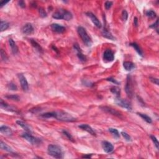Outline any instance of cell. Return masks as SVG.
I'll use <instances>...</instances> for the list:
<instances>
[{"instance_id": "1", "label": "cell", "mask_w": 159, "mask_h": 159, "mask_svg": "<svg viewBox=\"0 0 159 159\" xmlns=\"http://www.w3.org/2000/svg\"><path fill=\"white\" fill-rule=\"evenodd\" d=\"M41 116L45 118H55L60 121H65V122H72L75 121V118H73L71 114L62 111L44 113L42 114Z\"/></svg>"}, {"instance_id": "2", "label": "cell", "mask_w": 159, "mask_h": 159, "mask_svg": "<svg viewBox=\"0 0 159 159\" xmlns=\"http://www.w3.org/2000/svg\"><path fill=\"white\" fill-rule=\"evenodd\" d=\"M48 153L52 157L55 159L63 158V151L62 148L57 145L51 144L48 146Z\"/></svg>"}, {"instance_id": "3", "label": "cell", "mask_w": 159, "mask_h": 159, "mask_svg": "<svg viewBox=\"0 0 159 159\" xmlns=\"http://www.w3.org/2000/svg\"><path fill=\"white\" fill-rule=\"evenodd\" d=\"M77 31H78L80 37H81L83 42L85 43V45L88 47H90L92 45V39L88 36L85 28L81 26L78 27V29H77Z\"/></svg>"}, {"instance_id": "4", "label": "cell", "mask_w": 159, "mask_h": 159, "mask_svg": "<svg viewBox=\"0 0 159 159\" xmlns=\"http://www.w3.org/2000/svg\"><path fill=\"white\" fill-rule=\"evenodd\" d=\"M125 90L126 94L128 97L132 98L134 94V88H133V83L132 80V78L130 75H128L127 77V81H126V86H125Z\"/></svg>"}, {"instance_id": "5", "label": "cell", "mask_w": 159, "mask_h": 159, "mask_svg": "<svg viewBox=\"0 0 159 159\" xmlns=\"http://www.w3.org/2000/svg\"><path fill=\"white\" fill-rule=\"evenodd\" d=\"M22 137L25 139L27 141L32 145H37L42 143V140L39 138L36 137L31 134V133L25 132L22 134Z\"/></svg>"}, {"instance_id": "6", "label": "cell", "mask_w": 159, "mask_h": 159, "mask_svg": "<svg viewBox=\"0 0 159 159\" xmlns=\"http://www.w3.org/2000/svg\"><path fill=\"white\" fill-rule=\"evenodd\" d=\"M103 59L106 62H111L114 60V53L111 49H107L105 51L103 54Z\"/></svg>"}, {"instance_id": "7", "label": "cell", "mask_w": 159, "mask_h": 159, "mask_svg": "<svg viewBox=\"0 0 159 159\" xmlns=\"http://www.w3.org/2000/svg\"><path fill=\"white\" fill-rule=\"evenodd\" d=\"M116 103L118 104L119 106H121V107H124V108L127 109V110H131L132 107L131 105L127 101H125L124 99H121L119 97H117L116 99Z\"/></svg>"}, {"instance_id": "8", "label": "cell", "mask_w": 159, "mask_h": 159, "mask_svg": "<svg viewBox=\"0 0 159 159\" xmlns=\"http://www.w3.org/2000/svg\"><path fill=\"white\" fill-rule=\"evenodd\" d=\"M18 77L19 78V81L20 83H21V87L23 88V90L25 92H27V91L29 90V85H28L27 81L26 78H25L23 74L21 73V74H18Z\"/></svg>"}, {"instance_id": "9", "label": "cell", "mask_w": 159, "mask_h": 159, "mask_svg": "<svg viewBox=\"0 0 159 159\" xmlns=\"http://www.w3.org/2000/svg\"><path fill=\"white\" fill-rule=\"evenodd\" d=\"M100 108L103 110L104 111L106 112V113H108L111 114H113V115L119 117V118H121V114L119 113V111H116L114 109H113L112 107H107V106H101Z\"/></svg>"}, {"instance_id": "10", "label": "cell", "mask_w": 159, "mask_h": 159, "mask_svg": "<svg viewBox=\"0 0 159 159\" xmlns=\"http://www.w3.org/2000/svg\"><path fill=\"white\" fill-rule=\"evenodd\" d=\"M86 15H87V16L91 19L92 23L94 24V26H95L96 27H97L98 28L101 27L102 25H101V22L99 21V19L97 18L96 16L95 15L93 14L91 12L87 13H86Z\"/></svg>"}, {"instance_id": "11", "label": "cell", "mask_w": 159, "mask_h": 159, "mask_svg": "<svg viewBox=\"0 0 159 159\" xmlns=\"http://www.w3.org/2000/svg\"><path fill=\"white\" fill-rule=\"evenodd\" d=\"M102 147L103 148L104 151L107 154H110L114 150V146L110 142L107 141H103L102 142Z\"/></svg>"}, {"instance_id": "12", "label": "cell", "mask_w": 159, "mask_h": 159, "mask_svg": "<svg viewBox=\"0 0 159 159\" xmlns=\"http://www.w3.org/2000/svg\"><path fill=\"white\" fill-rule=\"evenodd\" d=\"M22 31H23L24 34H32L34 32V27L32 24H30V23H27V24H25V25L23 26V29H22Z\"/></svg>"}, {"instance_id": "13", "label": "cell", "mask_w": 159, "mask_h": 159, "mask_svg": "<svg viewBox=\"0 0 159 159\" xmlns=\"http://www.w3.org/2000/svg\"><path fill=\"white\" fill-rule=\"evenodd\" d=\"M51 29H52V31L57 33H63L65 31V28L64 26L55 23L51 25Z\"/></svg>"}, {"instance_id": "14", "label": "cell", "mask_w": 159, "mask_h": 159, "mask_svg": "<svg viewBox=\"0 0 159 159\" xmlns=\"http://www.w3.org/2000/svg\"><path fill=\"white\" fill-rule=\"evenodd\" d=\"M0 132L3 134L4 135H8V136H11L13 134V132L11 129L10 127H8L6 126H2L0 127Z\"/></svg>"}, {"instance_id": "15", "label": "cell", "mask_w": 159, "mask_h": 159, "mask_svg": "<svg viewBox=\"0 0 159 159\" xmlns=\"http://www.w3.org/2000/svg\"><path fill=\"white\" fill-rule=\"evenodd\" d=\"M78 127L81 129H83V131L88 132V133H90V134H92V135H96L95 132L94 131L93 129L90 127V126H88V124H81L80 126H78Z\"/></svg>"}, {"instance_id": "16", "label": "cell", "mask_w": 159, "mask_h": 159, "mask_svg": "<svg viewBox=\"0 0 159 159\" xmlns=\"http://www.w3.org/2000/svg\"><path fill=\"white\" fill-rule=\"evenodd\" d=\"M16 123H17V124L18 125V126H21V127L23 129H24V130H25L27 132H29V133L32 132V130H31V127H29V126H28L26 123H25L24 122H23V121H16Z\"/></svg>"}, {"instance_id": "17", "label": "cell", "mask_w": 159, "mask_h": 159, "mask_svg": "<svg viewBox=\"0 0 159 159\" xmlns=\"http://www.w3.org/2000/svg\"><path fill=\"white\" fill-rule=\"evenodd\" d=\"M9 46L11 47L13 53V54H16V53L18 52V47H17L16 43L14 42V41L12 39H9Z\"/></svg>"}, {"instance_id": "18", "label": "cell", "mask_w": 159, "mask_h": 159, "mask_svg": "<svg viewBox=\"0 0 159 159\" xmlns=\"http://www.w3.org/2000/svg\"><path fill=\"white\" fill-rule=\"evenodd\" d=\"M63 15V19L66 20V21H70L73 18L72 13L69 11H66V10H61Z\"/></svg>"}, {"instance_id": "19", "label": "cell", "mask_w": 159, "mask_h": 159, "mask_svg": "<svg viewBox=\"0 0 159 159\" xmlns=\"http://www.w3.org/2000/svg\"><path fill=\"white\" fill-rule=\"evenodd\" d=\"M123 66L127 71H131L135 68V65L131 62H124L123 63Z\"/></svg>"}, {"instance_id": "20", "label": "cell", "mask_w": 159, "mask_h": 159, "mask_svg": "<svg viewBox=\"0 0 159 159\" xmlns=\"http://www.w3.org/2000/svg\"><path fill=\"white\" fill-rule=\"evenodd\" d=\"M102 35L103 37H106V38H107V39H109L113 40H114L115 39H114V37H113V35L111 34V32H109L108 30H107V29H106V28H105L103 31Z\"/></svg>"}, {"instance_id": "21", "label": "cell", "mask_w": 159, "mask_h": 159, "mask_svg": "<svg viewBox=\"0 0 159 159\" xmlns=\"http://www.w3.org/2000/svg\"><path fill=\"white\" fill-rule=\"evenodd\" d=\"M0 147H1V148L2 150H5V151L8 152L13 153V151L12 148L9 147V146H8L6 144H5L4 142H3V141H1V142H0Z\"/></svg>"}, {"instance_id": "22", "label": "cell", "mask_w": 159, "mask_h": 159, "mask_svg": "<svg viewBox=\"0 0 159 159\" xmlns=\"http://www.w3.org/2000/svg\"><path fill=\"white\" fill-rule=\"evenodd\" d=\"M0 106H1V107L3 109H4V110H8L9 111H14V109L11 106H10L9 105H8V104L6 103L5 102L3 101V99H1V103H0Z\"/></svg>"}, {"instance_id": "23", "label": "cell", "mask_w": 159, "mask_h": 159, "mask_svg": "<svg viewBox=\"0 0 159 159\" xmlns=\"http://www.w3.org/2000/svg\"><path fill=\"white\" fill-rule=\"evenodd\" d=\"M131 46L134 49H135L136 52L139 53L141 56H143V52H142V51L141 50V47H139V45L138 44H137L136 43H132V44H130Z\"/></svg>"}, {"instance_id": "24", "label": "cell", "mask_w": 159, "mask_h": 159, "mask_svg": "<svg viewBox=\"0 0 159 159\" xmlns=\"http://www.w3.org/2000/svg\"><path fill=\"white\" fill-rule=\"evenodd\" d=\"M31 44H32V46H33L37 51H39V52H42V49L41 47L40 46V45L37 42L35 41L34 40L31 39Z\"/></svg>"}, {"instance_id": "25", "label": "cell", "mask_w": 159, "mask_h": 159, "mask_svg": "<svg viewBox=\"0 0 159 159\" xmlns=\"http://www.w3.org/2000/svg\"><path fill=\"white\" fill-rule=\"evenodd\" d=\"M137 114L139 116H140L147 123H152V120L151 118H150L148 116L146 115L145 114H142V113H137Z\"/></svg>"}, {"instance_id": "26", "label": "cell", "mask_w": 159, "mask_h": 159, "mask_svg": "<svg viewBox=\"0 0 159 159\" xmlns=\"http://www.w3.org/2000/svg\"><path fill=\"white\" fill-rule=\"evenodd\" d=\"M52 17L56 19H63V15L61 11H57V12L54 13L52 15Z\"/></svg>"}, {"instance_id": "27", "label": "cell", "mask_w": 159, "mask_h": 159, "mask_svg": "<svg viewBox=\"0 0 159 159\" xmlns=\"http://www.w3.org/2000/svg\"><path fill=\"white\" fill-rule=\"evenodd\" d=\"M8 27H9V23L6 21H1L0 28H1V32L6 30Z\"/></svg>"}, {"instance_id": "28", "label": "cell", "mask_w": 159, "mask_h": 159, "mask_svg": "<svg viewBox=\"0 0 159 159\" xmlns=\"http://www.w3.org/2000/svg\"><path fill=\"white\" fill-rule=\"evenodd\" d=\"M109 131L115 137L119 138V137H120V134H119V132H118V131L117 130V129H116L109 128Z\"/></svg>"}, {"instance_id": "29", "label": "cell", "mask_w": 159, "mask_h": 159, "mask_svg": "<svg viewBox=\"0 0 159 159\" xmlns=\"http://www.w3.org/2000/svg\"><path fill=\"white\" fill-rule=\"evenodd\" d=\"M146 16L149 17V18L153 19L156 17V13L152 10H149V11H147L146 12Z\"/></svg>"}, {"instance_id": "30", "label": "cell", "mask_w": 159, "mask_h": 159, "mask_svg": "<svg viewBox=\"0 0 159 159\" xmlns=\"http://www.w3.org/2000/svg\"><path fill=\"white\" fill-rule=\"evenodd\" d=\"M77 56H78V58L80 60V61L82 62H85L86 61V58L85 55L82 53V52H78L77 53Z\"/></svg>"}, {"instance_id": "31", "label": "cell", "mask_w": 159, "mask_h": 159, "mask_svg": "<svg viewBox=\"0 0 159 159\" xmlns=\"http://www.w3.org/2000/svg\"><path fill=\"white\" fill-rule=\"evenodd\" d=\"M111 92L114 94H116L118 97H119V94H120V89L118 87H113L111 89Z\"/></svg>"}, {"instance_id": "32", "label": "cell", "mask_w": 159, "mask_h": 159, "mask_svg": "<svg viewBox=\"0 0 159 159\" xmlns=\"http://www.w3.org/2000/svg\"><path fill=\"white\" fill-rule=\"evenodd\" d=\"M150 138H151V139L152 140L153 142H154V145L155 146L156 148H157V149H159V141H158V140L157 139V138L155 137V136H154V135H150Z\"/></svg>"}, {"instance_id": "33", "label": "cell", "mask_w": 159, "mask_h": 159, "mask_svg": "<svg viewBox=\"0 0 159 159\" xmlns=\"http://www.w3.org/2000/svg\"><path fill=\"white\" fill-rule=\"evenodd\" d=\"M121 134H122V135L123 136V137L126 139V141H128V142H131V136L129 135L128 134H127V133L125 132H122Z\"/></svg>"}, {"instance_id": "34", "label": "cell", "mask_w": 159, "mask_h": 159, "mask_svg": "<svg viewBox=\"0 0 159 159\" xmlns=\"http://www.w3.org/2000/svg\"><path fill=\"white\" fill-rule=\"evenodd\" d=\"M1 58L3 61H6L8 59L6 53V52L3 51V49L1 50Z\"/></svg>"}, {"instance_id": "35", "label": "cell", "mask_w": 159, "mask_h": 159, "mask_svg": "<svg viewBox=\"0 0 159 159\" xmlns=\"http://www.w3.org/2000/svg\"><path fill=\"white\" fill-rule=\"evenodd\" d=\"M39 13L40 14V16H41L42 17H45L47 16V13L45 11L44 8H40L39 9Z\"/></svg>"}, {"instance_id": "36", "label": "cell", "mask_w": 159, "mask_h": 159, "mask_svg": "<svg viewBox=\"0 0 159 159\" xmlns=\"http://www.w3.org/2000/svg\"><path fill=\"white\" fill-rule=\"evenodd\" d=\"M63 134H64V135H65V136L67 137V138L69 139V140H70V141H72V142H75L73 137H72V135H71L70 134H69V133L68 132H66V131H63Z\"/></svg>"}, {"instance_id": "37", "label": "cell", "mask_w": 159, "mask_h": 159, "mask_svg": "<svg viewBox=\"0 0 159 159\" xmlns=\"http://www.w3.org/2000/svg\"><path fill=\"white\" fill-rule=\"evenodd\" d=\"M8 88L9 89V90H17V86H16V85H15L14 83H10L8 85Z\"/></svg>"}, {"instance_id": "38", "label": "cell", "mask_w": 159, "mask_h": 159, "mask_svg": "<svg viewBox=\"0 0 159 159\" xmlns=\"http://www.w3.org/2000/svg\"><path fill=\"white\" fill-rule=\"evenodd\" d=\"M7 98L8 99H11L12 100H14V101H19V98L17 95H14V94H13V95H9V96H6Z\"/></svg>"}, {"instance_id": "39", "label": "cell", "mask_w": 159, "mask_h": 159, "mask_svg": "<svg viewBox=\"0 0 159 159\" xmlns=\"http://www.w3.org/2000/svg\"><path fill=\"white\" fill-rule=\"evenodd\" d=\"M128 17V13L126 10H123L122 13V19L124 21H126Z\"/></svg>"}, {"instance_id": "40", "label": "cell", "mask_w": 159, "mask_h": 159, "mask_svg": "<svg viewBox=\"0 0 159 159\" xmlns=\"http://www.w3.org/2000/svg\"><path fill=\"white\" fill-rule=\"evenodd\" d=\"M113 5V2L111 1H106L105 3V8H106V9H110L111 7Z\"/></svg>"}, {"instance_id": "41", "label": "cell", "mask_w": 159, "mask_h": 159, "mask_svg": "<svg viewBox=\"0 0 159 159\" xmlns=\"http://www.w3.org/2000/svg\"><path fill=\"white\" fill-rule=\"evenodd\" d=\"M150 80L152 83H154V84L157 85H159V79L155 78H153V77H150Z\"/></svg>"}, {"instance_id": "42", "label": "cell", "mask_w": 159, "mask_h": 159, "mask_svg": "<svg viewBox=\"0 0 159 159\" xmlns=\"http://www.w3.org/2000/svg\"><path fill=\"white\" fill-rule=\"evenodd\" d=\"M73 47H74V49H75L76 51L78 52H81V49H80V47L78 44H75L74 45H73Z\"/></svg>"}, {"instance_id": "43", "label": "cell", "mask_w": 159, "mask_h": 159, "mask_svg": "<svg viewBox=\"0 0 159 159\" xmlns=\"http://www.w3.org/2000/svg\"><path fill=\"white\" fill-rule=\"evenodd\" d=\"M158 22H159V21H158V20H157V21H156V23H155V24H152V26H150V27L154 28V29H156L157 31H158V29H157V27H158Z\"/></svg>"}, {"instance_id": "44", "label": "cell", "mask_w": 159, "mask_h": 159, "mask_svg": "<svg viewBox=\"0 0 159 159\" xmlns=\"http://www.w3.org/2000/svg\"><path fill=\"white\" fill-rule=\"evenodd\" d=\"M19 6H21V8H25L26 6L25 3H24L23 1H19Z\"/></svg>"}, {"instance_id": "45", "label": "cell", "mask_w": 159, "mask_h": 159, "mask_svg": "<svg viewBox=\"0 0 159 159\" xmlns=\"http://www.w3.org/2000/svg\"><path fill=\"white\" fill-rule=\"evenodd\" d=\"M107 80H108V81H111V82L114 83H116V84H118V82H117V81H116L115 80H114V79H113V78H108V79H107Z\"/></svg>"}, {"instance_id": "46", "label": "cell", "mask_w": 159, "mask_h": 159, "mask_svg": "<svg viewBox=\"0 0 159 159\" xmlns=\"http://www.w3.org/2000/svg\"><path fill=\"white\" fill-rule=\"evenodd\" d=\"M134 25H135V26H137V25H138V20H137V18L136 17H134Z\"/></svg>"}, {"instance_id": "47", "label": "cell", "mask_w": 159, "mask_h": 159, "mask_svg": "<svg viewBox=\"0 0 159 159\" xmlns=\"http://www.w3.org/2000/svg\"><path fill=\"white\" fill-rule=\"evenodd\" d=\"M8 2H5V1H3V2H1V3H0V6L2 7L4 5H5L6 4H7Z\"/></svg>"}, {"instance_id": "48", "label": "cell", "mask_w": 159, "mask_h": 159, "mask_svg": "<svg viewBox=\"0 0 159 159\" xmlns=\"http://www.w3.org/2000/svg\"><path fill=\"white\" fill-rule=\"evenodd\" d=\"M91 157H92V155H84V156H83V158H91Z\"/></svg>"}]
</instances>
